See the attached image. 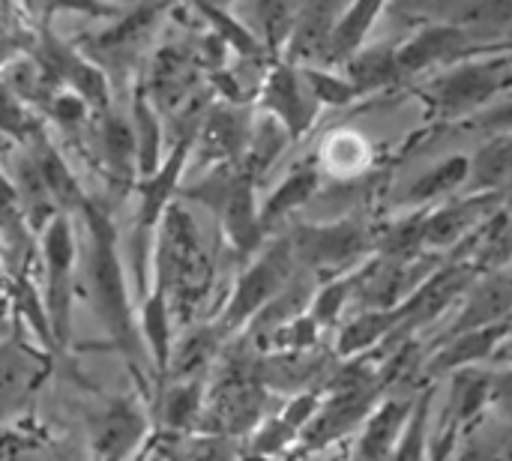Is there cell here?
<instances>
[{
    "mask_svg": "<svg viewBox=\"0 0 512 461\" xmlns=\"http://www.w3.org/2000/svg\"><path fill=\"white\" fill-rule=\"evenodd\" d=\"M507 333V324H495V327H483V330H471V333H459L450 348H444L435 363H432V372H447V369H456V366H465V363H474L486 354H492V345Z\"/></svg>",
    "mask_w": 512,
    "mask_h": 461,
    "instance_id": "17",
    "label": "cell"
},
{
    "mask_svg": "<svg viewBox=\"0 0 512 461\" xmlns=\"http://www.w3.org/2000/svg\"><path fill=\"white\" fill-rule=\"evenodd\" d=\"M381 6L378 3H357L351 9H342L336 24H333V33H330V42H327V51H324V60H333V63H348L360 42L366 39L372 21L378 18Z\"/></svg>",
    "mask_w": 512,
    "mask_h": 461,
    "instance_id": "13",
    "label": "cell"
},
{
    "mask_svg": "<svg viewBox=\"0 0 512 461\" xmlns=\"http://www.w3.org/2000/svg\"><path fill=\"white\" fill-rule=\"evenodd\" d=\"M36 381V366L15 348H0V411L21 405L27 390Z\"/></svg>",
    "mask_w": 512,
    "mask_h": 461,
    "instance_id": "19",
    "label": "cell"
},
{
    "mask_svg": "<svg viewBox=\"0 0 512 461\" xmlns=\"http://www.w3.org/2000/svg\"><path fill=\"white\" fill-rule=\"evenodd\" d=\"M426 408H429V399L420 402L417 420H414L411 429L402 435L396 453H390V459L393 461H423V450H426Z\"/></svg>",
    "mask_w": 512,
    "mask_h": 461,
    "instance_id": "38",
    "label": "cell"
},
{
    "mask_svg": "<svg viewBox=\"0 0 512 461\" xmlns=\"http://www.w3.org/2000/svg\"><path fill=\"white\" fill-rule=\"evenodd\" d=\"M339 6H303L294 12L291 24V51L300 60H318L327 51L333 24L339 18Z\"/></svg>",
    "mask_w": 512,
    "mask_h": 461,
    "instance_id": "12",
    "label": "cell"
},
{
    "mask_svg": "<svg viewBox=\"0 0 512 461\" xmlns=\"http://www.w3.org/2000/svg\"><path fill=\"white\" fill-rule=\"evenodd\" d=\"M264 102L267 108L273 111V120L282 123V129L288 135H300L309 129V123L315 120V96L312 90L306 87L303 75L282 66L276 69L270 78H267V87H264Z\"/></svg>",
    "mask_w": 512,
    "mask_h": 461,
    "instance_id": "8",
    "label": "cell"
},
{
    "mask_svg": "<svg viewBox=\"0 0 512 461\" xmlns=\"http://www.w3.org/2000/svg\"><path fill=\"white\" fill-rule=\"evenodd\" d=\"M210 255L204 234L183 207H171L159 237V294L174 297V306L189 315L210 285Z\"/></svg>",
    "mask_w": 512,
    "mask_h": 461,
    "instance_id": "1",
    "label": "cell"
},
{
    "mask_svg": "<svg viewBox=\"0 0 512 461\" xmlns=\"http://www.w3.org/2000/svg\"><path fill=\"white\" fill-rule=\"evenodd\" d=\"M315 189H318V171H315V168H300V171H294V174L273 192V198L264 204V210L258 213V228L264 231L270 222H276L279 216L291 213V210H294L297 204H303Z\"/></svg>",
    "mask_w": 512,
    "mask_h": 461,
    "instance_id": "21",
    "label": "cell"
},
{
    "mask_svg": "<svg viewBox=\"0 0 512 461\" xmlns=\"http://www.w3.org/2000/svg\"><path fill=\"white\" fill-rule=\"evenodd\" d=\"M6 57H12V45H9V42H0V63H3Z\"/></svg>",
    "mask_w": 512,
    "mask_h": 461,
    "instance_id": "42",
    "label": "cell"
},
{
    "mask_svg": "<svg viewBox=\"0 0 512 461\" xmlns=\"http://www.w3.org/2000/svg\"><path fill=\"white\" fill-rule=\"evenodd\" d=\"M468 45V33L459 27H429L420 36H414L411 42H405L396 51V69L399 75H411L420 72L432 63H444L450 57H456L462 48Z\"/></svg>",
    "mask_w": 512,
    "mask_h": 461,
    "instance_id": "10",
    "label": "cell"
},
{
    "mask_svg": "<svg viewBox=\"0 0 512 461\" xmlns=\"http://www.w3.org/2000/svg\"><path fill=\"white\" fill-rule=\"evenodd\" d=\"M285 138H288V132H285L282 123H276L273 117L261 120V123L255 126V132H249V141H246V147H249V168H252L249 177H252V174H261V171L279 156Z\"/></svg>",
    "mask_w": 512,
    "mask_h": 461,
    "instance_id": "29",
    "label": "cell"
},
{
    "mask_svg": "<svg viewBox=\"0 0 512 461\" xmlns=\"http://www.w3.org/2000/svg\"><path fill=\"white\" fill-rule=\"evenodd\" d=\"M396 324H399L396 309H393V312L387 309V312H366V315H360V318L351 321L348 330L342 333L339 354H360V351H366L369 345H375L378 339H384Z\"/></svg>",
    "mask_w": 512,
    "mask_h": 461,
    "instance_id": "24",
    "label": "cell"
},
{
    "mask_svg": "<svg viewBox=\"0 0 512 461\" xmlns=\"http://www.w3.org/2000/svg\"><path fill=\"white\" fill-rule=\"evenodd\" d=\"M306 87L312 90L315 102H330V105H345L357 96V90L345 81V78H336V75H327V72H318V69H303L300 72Z\"/></svg>",
    "mask_w": 512,
    "mask_h": 461,
    "instance_id": "34",
    "label": "cell"
},
{
    "mask_svg": "<svg viewBox=\"0 0 512 461\" xmlns=\"http://www.w3.org/2000/svg\"><path fill=\"white\" fill-rule=\"evenodd\" d=\"M84 213H87V225H90V288H93L96 309H99L105 327L111 330L114 342H120L129 354H135L138 342H135V327L129 318V303H126V291H123V273H120L117 252H114L111 225L90 204H84Z\"/></svg>",
    "mask_w": 512,
    "mask_h": 461,
    "instance_id": "2",
    "label": "cell"
},
{
    "mask_svg": "<svg viewBox=\"0 0 512 461\" xmlns=\"http://www.w3.org/2000/svg\"><path fill=\"white\" fill-rule=\"evenodd\" d=\"M249 117L237 108H219L207 117L201 132V147L210 159H228L240 153L249 141Z\"/></svg>",
    "mask_w": 512,
    "mask_h": 461,
    "instance_id": "14",
    "label": "cell"
},
{
    "mask_svg": "<svg viewBox=\"0 0 512 461\" xmlns=\"http://www.w3.org/2000/svg\"><path fill=\"white\" fill-rule=\"evenodd\" d=\"M54 114H57L60 123L72 126V123H78V120L84 117V102H81L78 96H60V99L54 102Z\"/></svg>",
    "mask_w": 512,
    "mask_h": 461,
    "instance_id": "40",
    "label": "cell"
},
{
    "mask_svg": "<svg viewBox=\"0 0 512 461\" xmlns=\"http://www.w3.org/2000/svg\"><path fill=\"white\" fill-rule=\"evenodd\" d=\"M0 132H6L12 138H27L33 132V123H30L24 105L6 84H0Z\"/></svg>",
    "mask_w": 512,
    "mask_h": 461,
    "instance_id": "36",
    "label": "cell"
},
{
    "mask_svg": "<svg viewBox=\"0 0 512 461\" xmlns=\"http://www.w3.org/2000/svg\"><path fill=\"white\" fill-rule=\"evenodd\" d=\"M459 461H498V459H495V453H492V450H486V447L474 444V447H468V450L462 453V459Z\"/></svg>",
    "mask_w": 512,
    "mask_h": 461,
    "instance_id": "41",
    "label": "cell"
},
{
    "mask_svg": "<svg viewBox=\"0 0 512 461\" xmlns=\"http://www.w3.org/2000/svg\"><path fill=\"white\" fill-rule=\"evenodd\" d=\"M468 174L474 180V186L480 189H495L510 177V141L498 138L492 144H486L480 150V156L474 162H468Z\"/></svg>",
    "mask_w": 512,
    "mask_h": 461,
    "instance_id": "26",
    "label": "cell"
},
{
    "mask_svg": "<svg viewBox=\"0 0 512 461\" xmlns=\"http://www.w3.org/2000/svg\"><path fill=\"white\" fill-rule=\"evenodd\" d=\"M132 138H135V159L147 177L156 174V159H159V126L153 111L147 108L144 99L135 102V123H132Z\"/></svg>",
    "mask_w": 512,
    "mask_h": 461,
    "instance_id": "28",
    "label": "cell"
},
{
    "mask_svg": "<svg viewBox=\"0 0 512 461\" xmlns=\"http://www.w3.org/2000/svg\"><path fill=\"white\" fill-rule=\"evenodd\" d=\"M210 189L216 195L210 204L222 216L225 234L231 237V243L240 252H249L258 243V237H261L258 213H255V195H252V177L249 174H237L228 183L225 180H213Z\"/></svg>",
    "mask_w": 512,
    "mask_h": 461,
    "instance_id": "7",
    "label": "cell"
},
{
    "mask_svg": "<svg viewBox=\"0 0 512 461\" xmlns=\"http://www.w3.org/2000/svg\"><path fill=\"white\" fill-rule=\"evenodd\" d=\"M102 150L108 165L114 168L117 177H129V165L135 159V138H132V123L120 117H108L102 126Z\"/></svg>",
    "mask_w": 512,
    "mask_h": 461,
    "instance_id": "27",
    "label": "cell"
},
{
    "mask_svg": "<svg viewBox=\"0 0 512 461\" xmlns=\"http://www.w3.org/2000/svg\"><path fill=\"white\" fill-rule=\"evenodd\" d=\"M162 411H165V423H168L171 429H186V426H192V423L201 417V393H198V387L189 384V387L171 390Z\"/></svg>",
    "mask_w": 512,
    "mask_h": 461,
    "instance_id": "32",
    "label": "cell"
},
{
    "mask_svg": "<svg viewBox=\"0 0 512 461\" xmlns=\"http://www.w3.org/2000/svg\"><path fill=\"white\" fill-rule=\"evenodd\" d=\"M468 162H471V159H465V156H453V159L441 162L438 168H432V171H426L420 180H414V186L408 189V198H411V201H426V198L453 192L459 183H465V177H468Z\"/></svg>",
    "mask_w": 512,
    "mask_h": 461,
    "instance_id": "25",
    "label": "cell"
},
{
    "mask_svg": "<svg viewBox=\"0 0 512 461\" xmlns=\"http://www.w3.org/2000/svg\"><path fill=\"white\" fill-rule=\"evenodd\" d=\"M141 432H144L141 414L129 405H114L111 411H105V417L99 420V426L93 432L96 459L120 461L132 450V444L141 438Z\"/></svg>",
    "mask_w": 512,
    "mask_h": 461,
    "instance_id": "11",
    "label": "cell"
},
{
    "mask_svg": "<svg viewBox=\"0 0 512 461\" xmlns=\"http://www.w3.org/2000/svg\"><path fill=\"white\" fill-rule=\"evenodd\" d=\"M396 78H399L396 51H390V48H369V51H360L348 60V84L357 93L384 87Z\"/></svg>",
    "mask_w": 512,
    "mask_h": 461,
    "instance_id": "18",
    "label": "cell"
},
{
    "mask_svg": "<svg viewBox=\"0 0 512 461\" xmlns=\"http://www.w3.org/2000/svg\"><path fill=\"white\" fill-rule=\"evenodd\" d=\"M144 330H147V339H150V348L156 354V363L165 369L168 366V306H165V297L156 294L150 303H147V312H144Z\"/></svg>",
    "mask_w": 512,
    "mask_h": 461,
    "instance_id": "33",
    "label": "cell"
},
{
    "mask_svg": "<svg viewBox=\"0 0 512 461\" xmlns=\"http://www.w3.org/2000/svg\"><path fill=\"white\" fill-rule=\"evenodd\" d=\"M294 273V249L288 240H279L270 252H264L255 267L237 282V291L228 303V312H225V321L222 327L225 330H234L240 327L249 315H255L261 306H267L270 300H276L285 288V282L291 279Z\"/></svg>",
    "mask_w": 512,
    "mask_h": 461,
    "instance_id": "3",
    "label": "cell"
},
{
    "mask_svg": "<svg viewBox=\"0 0 512 461\" xmlns=\"http://www.w3.org/2000/svg\"><path fill=\"white\" fill-rule=\"evenodd\" d=\"M408 405H387L369 420V429L363 435V461H387L393 453V444L399 438V429L405 423Z\"/></svg>",
    "mask_w": 512,
    "mask_h": 461,
    "instance_id": "22",
    "label": "cell"
},
{
    "mask_svg": "<svg viewBox=\"0 0 512 461\" xmlns=\"http://www.w3.org/2000/svg\"><path fill=\"white\" fill-rule=\"evenodd\" d=\"M213 345H216V333H213V330H198L195 336H189V339L180 345L177 372H180V375H189V372H195L198 366H204V360L213 354Z\"/></svg>",
    "mask_w": 512,
    "mask_h": 461,
    "instance_id": "37",
    "label": "cell"
},
{
    "mask_svg": "<svg viewBox=\"0 0 512 461\" xmlns=\"http://www.w3.org/2000/svg\"><path fill=\"white\" fill-rule=\"evenodd\" d=\"M510 312V279L507 273L495 276L486 288H480L474 294V300L468 303V309L462 312L459 324L453 327V333H471V330H483V327H495L498 321L504 324Z\"/></svg>",
    "mask_w": 512,
    "mask_h": 461,
    "instance_id": "15",
    "label": "cell"
},
{
    "mask_svg": "<svg viewBox=\"0 0 512 461\" xmlns=\"http://www.w3.org/2000/svg\"><path fill=\"white\" fill-rule=\"evenodd\" d=\"M33 165H36V171L42 177V186L51 195V201H57L63 207H78V204L84 207L75 177L69 174V168L63 165V159L48 144H39V150L33 156Z\"/></svg>",
    "mask_w": 512,
    "mask_h": 461,
    "instance_id": "20",
    "label": "cell"
},
{
    "mask_svg": "<svg viewBox=\"0 0 512 461\" xmlns=\"http://www.w3.org/2000/svg\"><path fill=\"white\" fill-rule=\"evenodd\" d=\"M492 207V195H483V198H471L465 204H453V207H444L438 210L432 219H426V228H423V243L429 246H450L462 237V231H468L474 225V219H480L483 210Z\"/></svg>",
    "mask_w": 512,
    "mask_h": 461,
    "instance_id": "16",
    "label": "cell"
},
{
    "mask_svg": "<svg viewBox=\"0 0 512 461\" xmlns=\"http://www.w3.org/2000/svg\"><path fill=\"white\" fill-rule=\"evenodd\" d=\"M75 246L72 231L63 216H54L45 231V264H48V294H51V318L57 321L60 336L66 333L69 312V276H72Z\"/></svg>",
    "mask_w": 512,
    "mask_h": 461,
    "instance_id": "9",
    "label": "cell"
},
{
    "mask_svg": "<svg viewBox=\"0 0 512 461\" xmlns=\"http://www.w3.org/2000/svg\"><path fill=\"white\" fill-rule=\"evenodd\" d=\"M423 228H426V219H423V216H414V219L399 222V225L384 237V252H387L390 258H411V255L423 246Z\"/></svg>",
    "mask_w": 512,
    "mask_h": 461,
    "instance_id": "35",
    "label": "cell"
},
{
    "mask_svg": "<svg viewBox=\"0 0 512 461\" xmlns=\"http://www.w3.org/2000/svg\"><path fill=\"white\" fill-rule=\"evenodd\" d=\"M291 249L309 267L333 270V267H342V264L354 261L366 249V234L354 222H339V225H324V228H303V231H297Z\"/></svg>",
    "mask_w": 512,
    "mask_h": 461,
    "instance_id": "6",
    "label": "cell"
},
{
    "mask_svg": "<svg viewBox=\"0 0 512 461\" xmlns=\"http://www.w3.org/2000/svg\"><path fill=\"white\" fill-rule=\"evenodd\" d=\"M186 141L180 144V150L165 162V168L162 171H156L153 177H150V183H147V189H144V207H141V219H144V225H153L156 219H159V213L165 210V204H168V198H171V192H174V183H177V177H180V168H183V162H186Z\"/></svg>",
    "mask_w": 512,
    "mask_h": 461,
    "instance_id": "23",
    "label": "cell"
},
{
    "mask_svg": "<svg viewBox=\"0 0 512 461\" xmlns=\"http://www.w3.org/2000/svg\"><path fill=\"white\" fill-rule=\"evenodd\" d=\"M294 435H297V432H294L285 420H273V423H267V426H264V432H261V435H258V441H255V450H258L255 456H264V453L270 456V453L285 450V447L294 441Z\"/></svg>",
    "mask_w": 512,
    "mask_h": 461,
    "instance_id": "39",
    "label": "cell"
},
{
    "mask_svg": "<svg viewBox=\"0 0 512 461\" xmlns=\"http://www.w3.org/2000/svg\"><path fill=\"white\" fill-rule=\"evenodd\" d=\"M360 279H363V273H354V276H345V279L333 282L330 288H324V291L318 294V300H315V309H312L309 321H312L315 327H327V324H333V321H336V315L342 312V306H345L348 294L360 285Z\"/></svg>",
    "mask_w": 512,
    "mask_h": 461,
    "instance_id": "30",
    "label": "cell"
},
{
    "mask_svg": "<svg viewBox=\"0 0 512 461\" xmlns=\"http://www.w3.org/2000/svg\"><path fill=\"white\" fill-rule=\"evenodd\" d=\"M492 381L486 375L477 372H462L456 378V390H453V417L456 420H468L471 414H477V408L486 402Z\"/></svg>",
    "mask_w": 512,
    "mask_h": 461,
    "instance_id": "31",
    "label": "cell"
},
{
    "mask_svg": "<svg viewBox=\"0 0 512 461\" xmlns=\"http://www.w3.org/2000/svg\"><path fill=\"white\" fill-rule=\"evenodd\" d=\"M510 72L507 57L489 60V63H468L450 75H441L429 84L432 99L444 114H462L477 105H483L498 87H504Z\"/></svg>",
    "mask_w": 512,
    "mask_h": 461,
    "instance_id": "4",
    "label": "cell"
},
{
    "mask_svg": "<svg viewBox=\"0 0 512 461\" xmlns=\"http://www.w3.org/2000/svg\"><path fill=\"white\" fill-rule=\"evenodd\" d=\"M261 402H264V393H261L258 375L231 369L207 408L204 429H210L216 435H240V432L252 429V423L258 420Z\"/></svg>",
    "mask_w": 512,
    "mask_h": 461,
    "instance_id": "5",
    "label": "cell"
},
{
    "mask_svg": "<svg viewBox=\"0 0 512 461\" xmlns=\"http://www.w3.org/2000/svg\"><path fill=\"white\" fill-rule=\"evenodd\" d=\"M243 461H267L264 456H249V459H243Z\"/></svg>",
    "mask_w": 512,
    "mask_h": 461,
    "instance_id": "43",
    "label": "cell"
}]
</instances>
